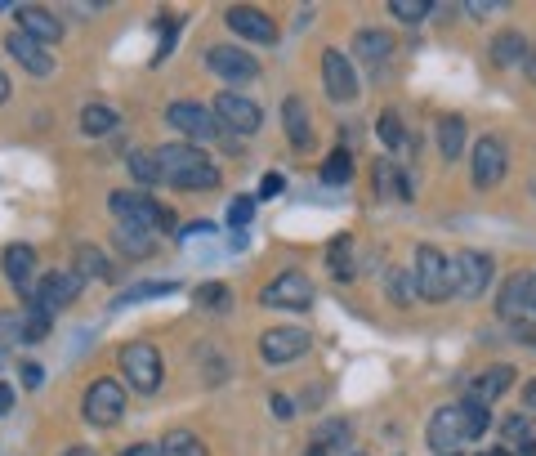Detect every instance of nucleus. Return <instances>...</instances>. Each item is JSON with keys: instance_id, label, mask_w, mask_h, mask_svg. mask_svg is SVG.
Masks as SVG:
<instances>
[{"instance_id": "nucleus-55", "label": "nucleus", "mask_w": 536, "mask_h": 456, "mask_svg": "<svg viewBox=\"0 0 536 456\" xmlns=\"http://www.w3.org/2000/svg\"><path fill=\"white\" fill-rule=\"evenodd\" d=\"M528 76L536 81V45H532V54H528Z\"/></svg>"}, {"instance_id": "nucleus-6", "label": "nucleus", "mask_w": 536, "mask_h": 456, "mask_svg": "<svg viewBox=\"0 0 536 456\" xmlns=\"http://www.w3.org/2000/svg\"><path fill=\"white\" fill-rule=\"evenodd\" d=\"M425 439H429V448H434L438 456H456V448H461V443H469V421H465L461 403L438 407V412L429 416Z\"/></svg>"}, {"instance_id": "nucleus-1", "label": "nucleus", "mask_w": 536, "mask_h": 456, "mask_svg": "<svg viewBox=\"0 0 536 456\" xmlns=\"http://www.w3.org/2000/svg\"><path fill=\"white\" fill-rule=\"evenodd\" d=\"M157 166L166 175V184H175L179 193H210L219 184V166L197 144H161Z\"/></svg>"}, {"instance_id": "nucleus-39", "label": "nucleus", "mask_w": 536, "mask_h": 456, "mask_svg": "<svg viewBox=\"0 0 536 456\" xmlns=\"http://www.w3.org/2000/svg\"><path fill=\"white\" fill-rule=\"evenodd\" d=\"M23 340V313H0V358L5 349H14Z\"/></svg>"}, {"instance_id": "nucleus-2", "label": "nucleus", "mask_w": 536, "mask_h": 456, "mask_svg": "<svg viewBox=\"0 0 536 456\" xmlns=\"http://www.w3.org/2000/svg\"><path fill=\"white\" fill-rule=\"evenodd\" d=\"M416 291L429 304H443L447 296H456V260H447V255L429 242L416 251Z\"/></svg>"}, {"instance_id": "nucleus-50", "label": "nucleus", "mask_w": 536, "mask_h": 456, "mask_svg": "<svg viewBox=\"0 0 536 456\" xmlns=\"http://www.w3.org/2000/svg\"><path fill=\"white\" fill-rule=\"evenodd\" d=\"M273 412L282 416V421H291V412H295V407H291V398H282V394H277V398H273Z\"/></svg>"}, {"instance_id": "nucleus-28", "label": "nucleus", "mask_w": 536, "mask_h": 456, "mask_svg": "<svg viewBox=\"0 0 536 456\" xmlns=\"http://www.w3.org/2000/svg\"><path fill=\"white\" fill-rule=\"evenodd\" d=\"M117 112L108 108V103H90V108L81 112V135H90V139H103V135H112L117 130Z\"/></svg>"}, {"instance_id": "nucleus-5", "label": "nucleus", "mask_w": 536, "mask_h": 456, "mask_svg": "<svg viewBox=\"0 0 536 456\" xmlns=\"http://www.w3.org/2000/svg\"><path fill=\"white\" fill-rule=\"evenodd\" d=\"M121 372H126V385H134L139 394H157L161 380H166V367H161V354L152 345H143V340H134L117 354Z\"/></svg>"}, {"instance_id": "nucleus-60", "label": "nucleus", "mask_w": 536, "mask_h": 456, "mask_svg": "<svg viewBox=\"0 0 536 456\" xmlns=\"http://www.w3.org/2000/svg\"><path fill=\"white\" fill-rule=\"evenodd\" d=\"M349 456H367V452H349Z\"/></svg>"}, {"instance_id": "nucleus-11", "label": "nucleus", "mask_w": 536, "mask_h": 456, "mask_svg": "<svg viewBox=\"0 0 536 456\" xmlns=\"http://www.w3.org/2000/svg\"><path fill=\"white\" fill-rule=\"evenodd\" d=\"M76 296H81V278H76V273H59V269H54V273H45V278L32 282L27 304H36V309H45V313H59Z\"/></svg>"}, {"instance_id": "nucleus-25", "label": "nucleus", "mask_w": 536, "mask_h": 456, "mask_svg": "<svg viewBox=\"0 0 536 456\" xmlns=\"http://www.w3.org/2000/svg\"><path fill=\"white\" fill-rule=\"evenodd\" d=\"M72 273L76 278H94V282H103V278H112V264H108V255L99 251V246H76V255H72Z\"/></svg>"}, {"instance_id": "nucleus-45", "label": "nucleus", "mask_w": 536, "mask_h": 456, "mask_svg": "<svg viewBox=\"0 0 536 456\" xmlns=\"http://www.w3.org/2000/svg\"><path fill=\"white\" fill-rule=\"evenodd\" d=\"M117 456H161L157 443H134V448H121Z\"/></svg>"}, {"instance_id": "nucleus-29", "label": "nucleus", "mask_w": 536, "mask_h": 456, "mask_svg": "<svg viewBox=\"0 0 536 456\" xmlns=\"http://www.w3.org/2000/svg\"><path fill=\"white\" fill-rule=\"evenodd\" d=\"M126 166H130V175L139 179L143 188H148V184H161V179H166V175H161V166H157V148H134L130 157H126Z\"/></svg>"}, {"instance_id": "nucleus-3", "label": "nucleus", "mask_w": 536, "mask_h": 456, "mask_svg": "<svg viewBox=\"0 0 536 456\" xmlns=\"http://www.w3.org/2000/svg\"><path fill=\"white\" fill-rule=\"evenodd\" d=\"M108 206H112V215H117V228H130V233L170 228V211H161L148 193H126V188H117V193L108 197Z\"/></svg>"}, {"instance_id": "nucleus-22", "label": "nucleus", "mask_w": 536, "mask_h": 456, "mask_svg": "<svg viewBox=\"0 0 536 456\" xmlns=\"http://www.w3.org/2000/svg\"><path fill=\"white\" fill-rule=\"evenodd\" d=\"M492 63L496 68H528V54H532V45L523 41V32H496L492 36Z\"/></svg>"}, {"instance_id": "nucleus-4", "label": "nucleus", "mask_w": 536, "mask_h": 456, "mask_svg": "<svg viewBox=\"0 0 536 456\" xmlns=\"http://www.w3.org/2000/svg\"><path fill=\"white\" fill-rule=\"evenodd\" d=\"M81 416L90 425H99V430H112V425L126 416V385H121V380H112V376H99L90 389H85Z\"/></svg>"}, {"instance_id": "nucleus-7", "label": "nucleus", "mask_w": 536, "mask_h": 456, "mask_svg": "<svg viewBox=\"0 0 536 456\" xmlns=\"http://www.w3.org/2000/svg\"><path fill=\"white\" fill-rule=\"evenodd\" d=\"M313 349V336L304 327H268L260 336V358L268 367H282V363H295Z\"/></svg>"}, {"instance_id": "nucleus-13", "label": "nucleus", "mask_w": 536, "mask_h": 456, "mask_svg": "<svg viewBox=\"0 0 536 456\" xmlns=\"http://www.w3.org/2000/svg\"><path fill=\"white\" fill-rule=\"evenodd\" d=\"M505 166H510V157H505V144L496 135H483L474 144V188H496L505 179Z\"/></svg>"}, {"instance_id": "nucleus-10", "label": "nucleus", "mask_w": 536, "mask_h": 456, "mask_svg": "<svg viewBox=\"0 0 536 456\" xmlns=\"http://www.w3.org/2000/svg\"><path fill=\"white\" fill-rule=\"evenodd\" d=\"M215 117H219V126L233 130V135H255L264 112H260V103L246 99V94L224 90V94H215Z\"/></svg>"}, {"instance_id": "nucleus-41", "label": "nucleus", "mask_w": 536, "mask_h": 456, "mask_svg": "<svg viewBox=\"0 0 536 456\" xmlns=\"http://www.w3.org/2000/svg\"><path fill=\"white\" fill-rule=\"evenodd\" d=\"M389 14L402 18V23H420V18L434 14V5H425V0H394V5H389Z\"/></svg>"}, {"instance_id": "nucleus-46", "label": "nucleus", "mask_w": 536, "mask_h": 456, "mask_svg": "<svg viewBox=\"0 0 536 456\" xmlns=\"http://www.w3.org/2000/svg\"><path fill=\"white\" fill-rule=\"evenodd\" d=\"M23 380H27V389H41V380H45V372L36 363H23Z\"/></svg>"}, {"instance_id": "nucleus-14", "label": "nucleus", "mask_w": 536, "mask_h": 456, "mask_svg": "<svg viewBox=\"0 0 536 456\" xmlns=\"http://www.w3.org/2000/svg\"><path fill=\"white\" fill-rule=\"evenodd\" d=\"M224 23L233 27V36H242V41H255V45L277 41V23L268 14H260V9H251V5H228Z\"/></svg>"}, {"instance_id": "nucleus-36", "label": "nucleus", "mask_w": 536, "mask_h": 456, "mask_svg": "<svg viewBox=\"0 0 536 456\" xmlns=\"http://www.w3.org/2000/svg\"><path fill=\"white\" fill-rule=\"evenodd\" d=\"M461 412L469 421V439H483V434L492 430V412H487V403H478V398H461Z\"/></svg>"}, {"instance_id": "nucleus-56", "label": "nucleus", "mask_w": 536, "mask_h": 456, "mask_svg": "<svg viewBox=\"0 0 536 456\" xmlns=\"http://www.w3.org/2000/svg\"><path fill=\"white\" fill-rule=\"evenodd\" d=\"M63 456H94V452H90V448H67Z\"/></svg>"}, {"instance_id": "nucleus-44", "label": "nucleus", "mask_w": 536, "mask_h": 456, "mask_svg": "<svg viewBox=\"0 0 536 456\" xmlns=\"http://www.w3.org/2000/svg\"><path fill=\"white\" fill-rule=\"evenodd\" d=\"M514 340H519V345H528L532 349V354H536V322H528V318H519V322H514Z\"/></svg>"}, {"instance_id": "nucleus-20", "label": "nucleus", "mask_w": 536, "mask_h": 456, "mask_svg": "<svg viewBox=\"0 0 536 456\" xmlns=\"http://www.w3.org/2000/svg\"><path fill=\"white\" fill-rule=\"evenodd\" d=\"M282 130H286V139H291V148L313 144V121H309V108H304L300 94H286L282 99Z\"/></svg>"}, {"instance_id": "nucleus-16", "label": "nucleus", "mask_w": 536, "mask_h": 456, "mask_svg": "<svg viewBox=\"0 0 536 456\" xmlns=\"http://www.w3.org/2000/svg\"><path fill=\"white\" fill-rule=\"evenodd\" d=\"M206 68L215 76H224V81L242 85V81H251V76L260 72V63H255L246 50H237V45H210V50H206Z\"/></svg>"}, {"instance_id": "nucleus-53", "label": "nucleus", "mask_w": 536, "mask_h": 456, "mask_svg": "<svg viewBox=\"0 0 536 456\" xmlns=\"http://www.w3.org/2000/svg\"><path fill=\"white\" fill-rule=\"evenodd\" d=\"M528 309L536 313V273H528Z\"/></svg>"}, {"instance_id": "nucleus-17", "label": "nucleus", "mask_w": 536, "mask_h": 456, "mask_svg": "<svg viewBox=\"0 0 536 456\" xmlns=\"http://www.w3.org/2000/svg\"><path fill=\"white\" fill-rule=\"evenodd\" d=\"M5 50L14 54V59H18V68H23L27 76H50L54 68H59V63H54V54L45 50L41 41H32V36H27V32H18V27L5 36Z\"/></svg>"}, {"instance_id": "nucleus-15", "label": "nucleus", "mask_w": 536, "mask_h": 456, "mask_svg": "<svg viewBox=\"0 0 536 456\" xmlns=\"http://www.w3.org/2000/svg\"><path fill=\"white\" fill-rule=\"evenodd\" d=\"M322 85L335 103H353L358 99V76H353L349 54L340 50H322Z\"/></svg>"}, {"instance_id": "nucleus-58", "label": "nucleus", "mask_w": 536, "mask_h": 456, "mask_svg": "<svg viewBox=\"0 0 536 456\" xmlns=\"http://www.w3.org/2000/svg\"><path fill=\"white\" fill-rule=\"evenodd\" d=\"M483 456H510V452H505V448H492V452H483Z\"/></svg>"}, {"instance_id": "nucleus-30", "label": "nucleus", "mask_w": 536, "mask_h": 456, "mask_svg": "<svg viewBox=\"0 0 536 456\" xmlns=\"http://www.w3.org/2000/svg\"><path fill=\"white\" fill-rule=\"evenodd\" d=\"M179 282H139V287L121 291L117 300H112V309H126V304H139V300H157V296H175Z\"/></svg>"}, {"instance_id": "nucleus-57", "label": "nucleus", "mask_w": 536, "mask_h": 456, "mask_svg": "<svg viewBox=\"0 0 536 456\" xmlns=\"http://www.w3.org/2000/svg\"><path fill=\"white\" fill-rule=\"evenodd\" d=\"M304 456H327V448H322V443H313V448L304 452Z\"/></svg>"}, {"instance_id": "nucleus-19", "label": "nucleus", "mask_w": 536, "mask_h": 456, "mask_svg": "<svg viewBox=\"0 0 536 456\" xmlns=\"http://www.w3.org/2000/svg\"><path fill=\"white\" fill-rule=\"evenodd\" d=\"M18 32H27L32 41L50 45V41L63 36V23H59V14H50V9H41V5H18Z\"/></svg>"}, {"instance_id": "nucleus-51", "label": "nucleus", "mask_w": 536, "mask_h": 456, "mask_svg": "<svg viewBox=\"0 0 536 456\" xmlns=\"http://www.w3.org/2000/svg\"><path fill=\"white\" fill-rule=\"evenodd\" d=\"M14 407V385H0V416Z\"/></svg>"}, {"instance_id": "nucleus-27", "label": "nucleus", "mask_w": 536, "mask_h": 456, "mask_svg": "<svg viewBox=\"0 0 536 456\" xmlns=\"http://www.w3.org/2000/svg\"><path fill=\"white\" fill-rule=\"evenodd\" d=\"M434 135H438V152H443L447 161H456V157H461V148H465V121L456 117V112H447V117H438Z\"/></svg>"}, {"instance_id": "nucleus-59", "label": "nucleus", "mask_w": 536, "mask_h": 456, "mask_svg": "<svg viewBox=\"0 0 536 456\" xmlns=\"http://www.w3.org/2000/svg\"><path fill=\"white\" fill-rule=\"evenodd\" d=\"M532 197H536V179H532Z\"/></svg>"}, {"instance_id": "nucleus-34", "label": "nucleus", "mask_w": 536, "mask_h": 456, "mask_svg": "<svg viewBox=\"0 0 536 456\" xmlns=\"http://www.w3.org/2000/svg\"><path fill=\"white\" fill-rule=\"evenodd\" d=\"M117 251L126 255V260H148L157 246H152L148 233H130V228H117Z\"/></svg>"}, {"instance_id": "nucleus-38", "label": "nucleus", "mask_w": 536, "mask_h": 456, "mask_svg": "<svg viewBox=\"0 0 536 456\" xmlns=\"http://www.w3.org/2000/svg\"><path fill=\"white\" fill-rule=\"evenodd\" d=\"M501 434H505V443H519V448H532V421L528 416H505V425H501Z\"/></svg>"}, {"instance_id": "nucleus-33", "label": "nucleus", "mask_w": 536, "mask_h": 456, "mask_svg": "<svg viewBox=\"0 0 536 456\" xmlns=\"http://www.w3.org/2000/svg\"><path fill=\"white\" fill-rule=\"evenodd\" d=\"M353 179V157L349 148H335L327 161H322V184H349Z\"/></svg>"}, {"instance_id": "nucleus-31", "label": "nucleus", "mask_w": 536, "mask_h": 456, "mask_svg": "<svg viewBox=\"0 0 536 456\" xmlns=\"http://www.w3.org/2000/svg\"><path fill=\"white\" fill-rule=\"evenodd\" d=\"M157 448H161V456H206V443H201L197 434H188V430H170Z\"/></svg>"}, {"instance_id": "nucleus-26", "label": "nucleus", "mask_w": 536, "mask_h": 456, "mask_svg": "<svg viewBox=\"0 0 536 456\" xmlns=\"http://www.w3.org/2000/svg\"><path fill=\"white\" fill-rule=\"evenodd\" d=\"M327 264H331L335 282H353V278H358V269H353V237L349 233H340V237H331V242H327Z\"/></svg>"}, {"instance_id": "nucleus-52", "label": "nucleus", "mask_w": 536, "mask_h": 456, "mask_svg": "<svg viewBox=\"0 0 536 456\" xmlns=\"http://www.w3.org/2000/svg\"><path fill=\"white\" fill-rule=\"evenodd\" d=\"M523 403H528L532 412H536V380H528V385H523Z\"/></svg>"}, {"instance_id": "nucleus-35", "label": "nucleus", "mask_w": 536, "mask_h": 456, "mask_svg": "<svg viewBox=\"0 0 536 456\" xmlns=\"http://www.w3.org/2000/svg\"><path fill=\"white\" fill-rule=\"evenodd\" d=\"M385 291H389V300H394V304H411V296H420V291H416V273H407V269H389Z\"/></svg>"}, {"instance_id": "nucleus-37", "label": "nucleus", "mask_w": 536, "mask_h": 456, "mask_svg": "<svg viewBox=\"0 0 536 456\" xmlns=\"http://www.w3.org/2000/svg\"><path fill=\"white\" fill-rule=\"evenodd\" d=\"M376 135H380V144H385V148H402V144H407V130H402L398 112H380Z\"/></svg>"}, {"instance_id": "nucleus-32", "label": "nucleus", "mask_w": 536, "mask_h": 456, "mask_svg": "<svg viewBox=\"0 0 536 456\" xmlns=\"http://www.w3.org/2000/svg\"><path fill=\"white\" fill-rule=\"evenodd\" d=\"M197 309H206V313H228L233 309V291L224 287V282H206V287H197Z\"/></svg>"}, {"instance_id": "nucleus-48", "label": "nucleus", "mask_w": 536, "mask_h": 456, "mask_svg": "<svg viewBox=\"0 0 536 456\" xmlns=\"http://www.w3.org/2000/svg\"><path fill=\"white\" fill-rule=\"evenodd\" d=\"M469 14H474V18H487V14H496V9H501V5H492V0H483V5H478V0H469Z\"/></svg>"}, {"instance_id": "nucleus-12", "label": "nucleus", "mask_w": 536, "mask_h": 456, "mask_svg": "<svg viewBox=\"0 0 536 456\" xmlns=\"http://www.w3.org/2000/svg\"><path fill=\"white\" fill-rule=\"evenodd\" d=\"M166 121L179 130V135H188L193 144H210V139L219 135V117L210 108H201V103H170L166 108Z\"/></svg>"}, {"instance_id": "nucleus-42", "label": "nucleus", "mask_w": 536, "mask_h": 456, "mask_svg": "<svg viewBox=\"0 0 536 456\" xmlns=\"http://www.w3.org/2000/svg\"><path fill=\"white\" fill-rule=\"evenodd\" d=\"M251 215H255V197H233V206H228V228L251 224Z\"/></svg>"}, {"instance_id": "nucleus-43", "label": "nucleus", "mask_w": 536, "mask_h": 456, "mask_svg": "<svg viewBox=\"0 0 536 456\" xmlns=\"http://www.w3.org/2000/svg\"><path fill=\"white\" fill-rule=\"evenodd\" d=\"M340 439H349V425H344V421H331V425H322L313 443H322V448H327V443H340Z\"/></svg>"}, {"instance_id": "nucleus-49", "label": "nucleus", "mask_w": 536, "mask_h": 456, "mask_svg": "<svg viewBox=\"0 0 536 456\" xmlns=\"http://www.w3.org/2000/svg\"><path fill=\"white\" fill-rule=\"evenodd\" d=\"M210 233V224H188L184 233H179V242H193V237H206Z\"/></svg>"}, {"instance_id": "nucleus-9", "label": "nucleus", "mask_w": 536, "mask_h": 456, "mask_svg": "<svg viewBox=\"0 0 536 456\" xmlns=\"http://www.w3.org/2000/svg\"><path fill=\"white\" fill-rule=\"evenodd\" d=\"M260 304L264 309H291V313H304L313 304V282L304 273L286 269L282 278H273L268 287L260 291Z\"/></svg>"}, {"instance_id": "nucleus-24", "label": "nucleus", "mask_w": 536, "mask_h": 456, "mask_svg": "<svg viewBox=\"0 0 536 456\" xmlns=\"http://www.w3.org/2000/svg\"><path fill=\"white\" fill-rule=\"evenodd\" d=\"M353 54H358L362 63H385L389 54H394V36L376 32V27H362V32L353 36Z\"/></svg>"}, {"instance_id": "nucleus-47", "label": "nucleus", "mask_w": 536, "mask_h": 456, "mask_svg": "<svg viewBox=\"0 0 536 456\" xmlns=\"http://www.w3.org/2000/svg\"><path fill=\"white\" fill-rule=\"evenodd\" d=\"M282 193V175H264V184H260V197H277Z\"/></svg>"}, {"instance_id": "nucleus-40", "label": "nucleus", "mask_w": 536, "mask_h": 456, "mask_svg": "<svg viewBox=\"0 0 536 456\" xmlns=\"http://www.w3.org/2000/svg\"><path fill=\"white\" fill-rule=\"evenodd\" d=\"M50 318H54V313H45V309H36V304H27V313H23V340H41L45 331H50Z\"/></svg>"}, {"instance_id": "nucleus-23", "label": "nucleus", "mask_w": 536, "mask_h": 456, "mask_svg": "<svg viewBox=\"0 0 536 456\" xmlns=\"http://www.w3.org/2000/svg\"><path fill=\"white\" fill-rule=\"evenodd\" d=\"M496 313H501L505 322H519V313H528V273H510L501 287V296H496Z\"/></svg>"}, {"instance_id": "nucleus-21", "label": "nucleus", "mask_w": 536, "mask_h": 456, "mask_svg": "<svg viewBox=\"0 0 536 456\" xmlns=\"http://www.w3.org/2000/svg\"><path fill=\"white\" fill-rule=\"evenodd\" d=\"M0 264H5V278L27 296V291H32V282H36V251H32V246L14 242L5 255H0Z\"/></svg>"}, {"instance_id": "nucleus-18", "label": "nucleus", "mask_w": 536, "mask_h": 456, "mask_svg": "<svg viewBox=\"0 0 536 456\" xmlns=\"http://www.w3.org/2000/svg\"><path fill=\"white\" fill-rule=\"evenodd\" d=\"M514 380H519V372H514L510 363H496V367H487V372H478L474 380H469V398H478V403L492 407L496 398L510 394Z\"/></svg>"}, {"instance_id": "nucleus-54", "label": "nucleus", "mask_w": 536, "mask_h": 456, "mask_svg": "<svg viewBox=\"0 0 536 456\" xmlns=\"http://www.w3.org/2000/svg\"><path fill=\"white\" fill-rule=\"evenodd\" d=\"M0 103H9V76L0 72Z\"/></svg>"}, {"instance_id": "nucleus-8", "label": "nucleus", "mask_w": 536, "mask_h": 456, "mask_svg": "<svg viewBox=\"0 0 536 456\" xmlns=\"http://www.w3.org/2000/svg\"><path fill=\"white\" fill-rule=\"evenodd\" d=\"M492 255L487 251H461L456 255V296L461 300H483L492 291Z\"/></svg>"}]
</instances>
